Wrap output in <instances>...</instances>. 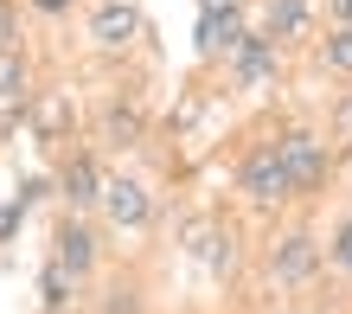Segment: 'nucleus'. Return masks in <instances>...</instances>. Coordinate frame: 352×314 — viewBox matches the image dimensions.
I'll return each instance as SVG.
<instances>
[{
	"label": "nucleus",
	"instance_id": "nucleus-1",
	"mask_svg": "<svg viewBox=\"0 0 352 314\" xmlns=\"http://www.w3.org/2000/svg\"><path fill=\"white\" fill-rule=\"evenodd\" d=\"M276 154H282V167H288V186H295V199L320 193L327 174H333V141L314 135V129H282V135H276Z\"/></svg>",
	"mask_w": 352,
	"mask_h": 314
},
{
	"label": "nucleus",
	"instance_id": "nucleus-2",
	"mask_svg": "<svg viewBox=\"0 0 352 314\" xmlns=\"http://www.w3.org/2000/svg\"><path fill=\"white\" fill-rule=\"evenodd\" d=\"M237 193L250 199L256 212H282V205L295 199V186H288V167H282V154H276V141L243 154V167H237Z\"/></svg>",
	"mask_w": 352,
	"mask_h": 314
},
{
	"label": "nucleus",
	"instance_id": "nucleus-3",
	"mask_svg": "<svg viewBox=\"0 0 352 314\" xmlns=\"http://www.w3.org/2000/svg\"><path fill=\"white\" fill-rule=\"evenodd\" d=\"M320 263H327V244L314 231H288L276 250H269V282L276 289H314Z\"/></svg>",
	"mask_w": 352,
	"mask_h": 314
},
{
	"label": "nucleus",
	"instance_id": "nucleus-4",
	"mask_svg": "<svg viewBox=\"0 0 352 314\" xmlns=\"http://www.w3.org/2000/svg\"><path fill=\"white\" fill-rule=\"evenodd\" d=\"M96 212L109 218L116 231H148V224H154V193H148L135 174H102Z\"/></svg>",
	"mask_w": 352,
	"mask_h": 314
},
{
	"label": "nucleus",
	"instance_id": "nucleus-5",
	"mask_svg": "<svg viewBox=\"0 0 352 314\" xmlns=\"http://www.w3.org/2000/svg\"><path fill=\"white\" fill-rule=\"evenodd\" d=\"M52 263L71 269V276H90V269L102 263V238H96V218L90 212H65L52 231Z\"/></svg>",
	"mask_w": 352,
	"mask_h": 314
},
{
	"label": "nucleus",
	"instance_id": "nucleus-6",
	"mask_svg": "<svg viewBox=\"0 0 352 314\" xmlns=\"http://www.w3.org/2000/svg\"><path fill=\"white\" fill-rule=\"evenodd\" d=\"M243 32H250V19H243V0H205L192 45H199V58H231V45H237Z\"/></svg>",
	"mask_w": 352,
	"mask_h": 314
},
{
	"label": "nucleus",
	"instance_id": "nucleus-7",
	"mask_svg": "<svg viewBox=\"0 0 352 314\" xmlns=\"http://www.w3.org/2000/svg\"><path fill=\"white\" fill-rule=\"evenodd\" d=\"M96 193H102L96 148H71L58 160V199H65V212H96Z\"/></svg>",
	"mask_w": 352,
	"mask_h": 314
},
{
	"label": "nucleus",
	"instance_id": "nucleus-8",
	"mask_svg": "<svg viewBox=\"0 0 352 314\" xmlns=\"http://www.w3.org/2000/svg\"><path fill=\"white\" fill-rule=\"evenodd\" d=\"M135 39H141V7H135V0H96V7H90V45L129 52Z\"/></svg>",
	"mask_w": 352,
	"mask_h": 314
},
{
	"label": "nucleus",
	"instance_id": "nucleus-9",
	"mask_svg": "<svg viewBox=\"0 0 352 314\" xmlns=\"http://www.w3.org/2000/svg\"><path fill=\"white\" fill-rule=\"evenodd\" d=\"M179 244H186V257H192L199 269H212V276H224V269L237 263V244H231V231H224L218 218H192L179 231Z\"/></svg>",
	"mask_w": 352,
	"mask_h": 314
},
{
	"label": "nucleus",
	"instance_id": "nucleus-10",
	"mask_svg": "<svg viewBox=\"0 0 352 314\" xmlns=\"http://www.w3.org/2000/svg\"><path fill=\"white\" fill-rule=\"evenodd\" d=\"M231 77L237 83H269V77H276V39L243 32L237 45H231Z\"/></svg>",
	"mask_w": 352,
	"mask_h": 314
},
{
	"label": "nucleus",
	"instance_id": "nucleus-11",
	"mask_svg": "<svg viewBox=\"0 0 352 314\" xmlns=\"http://www.w3.org/2000/svg\"><path fill=\"white\" fill-rule=\"evenodd\" d=\"M307 26H314V0H263V39L288 45V39H301Z\"/></svg>",
	"mask_w": 352,
	"mask_h": 314
},
{
	"label": "nucleus",
	"instance_id": "nucleus-12",
	"mask_svg": "<svg viewBox=\"0 0 352 314\" xmlns=\"http://www.w3.org/2000/svg\"><path fill=\"white\" fill-rule=\"evenodd\" d=\"M26 90H32L26 52H19V45H7V52H0V109H19V103H26Z\"/></svg>",
	"mask_w": 352,
	"mask_h": 314
},
{
	"label": "nucleus",
	"instance_id": "nucleus-13",
	"mask_svg": "<svg viewBox=\"0 0 352 314\" xmlns=\"http://www.w3.org/2000/svg\"><path fill=\"white\" fill-rule=\"evenodd\" d=\"M314 65H320L327 77H352V26H327V32H320Z\"/></svg>",
	"mask_w": 352,
	"mask_h": 314
},
{
	"label": "nucleus",
	"instance_id": "nucleus-14",
	"mask_svg": "<svg viewBox=\"0 0 352 314\" xmlns=\"http://www.w3.org/2000/svg\"><path fill=\"white\" fill-rule=\"evenodd\" d=\"M71 289H77V276H71V269L45 263V276H38V295H45V314H71Z\"/></svg>",
	"mask_w": 352,
	"mask_h": 314
},
{
	"label": "nucleus",
	"instance_id": "nucleus-15",
	"mask_svg": "<svg viewBox=\"0 0 352 314\" xmlns=\"http://www.w3.org/2000/svg\"><path fill=\"white\" fill-rule=\"evenodd\" d=\"M102 129H109L116 148H129V141L141 135V116H135V109H116V116H102Z\"/></svg>",
	"mask_w": 352,
	"mask_h": 314
},
{
	"label": "nucleus",
	"instance_id": "nucleus-16",
	"mask_svg": "<svg viewBox=\"0 0 352 314\" xmlns=\"http://www.w3.org/2000/svg\"><path fill=\"white\" fill-rule=\"evenodd\" d=\"M352 148V90L333 103V154H346Z\"/></svg>",
	"mask_w": 352,
	"mask_h": 314
},
{
	"label": "nucleus",
	"instance_id": "nucleus-17",
	"mask_svg": "<svg viewBox=\"0 0 352 314\" xmlns=\"http://www.w3.org/2000/svg\"><path fill=\"white\" fill-rule=\"evenodd\" d=\"M327 257H333L340 269H352V218H340V231L327 238Z\"/></svg>",
	"mask_w": 352,
	"mask_h": 314
},
{
	"label": "nucleus",
	"instance_id": "nucleus-18",
	"mask_svg": "<svg viewBox=\"0 0 352 314\" xmlns=\"http://www.w3.org/2000/svg\"><path fill=\"white\" fill-rule=\"evenodd\" d=\"M7 45H19V7L0 0V52H7Z\"/></svg>",
	"mask_w": 352,
	"mask_h": 314
},
{
	"label": "nucleus",
	"instance_id": "nucleus-19",
	"mask_svg": "<svg viewBox=\"0 0 352 314\" xmlns=\"http://www.w3.org/2000/svg\"><path fill=\"white\" fill-rule=\"evenodd\" d=\"M327 7V19H333V26H352V0H320Z\"/></svg>",
	"mask_w": 352,
	"mask_h": 314
},
{
	"label": "nucleus",
	"instance_id": "nucleus-20",
	"mask_svg": "<svg viewBox=\"0 0 352 314\" xmlns=\"http://www.w3.org/2000/svg\"><path fill=\"white\" fill-rule=\"evenodd\" d=\"M32 7H38V13H52V19H58V13H71V7H77V0H32Z\"/></svg>",
	"mask_w": 352,
	"mask_h": 314
},
{
	"label": "nucleus",
	"instance_id": "nucleus-21",
	"mask_svg": "<svg viewBox=\"0 0 352 314\" xmlns=\"http://www.w3.org/2000/svg\"><path fill=\"white\" fill-rule=\"evenodd\" d=\"M19 231V205H7V212H0V238H13Z\"/></svg>",
	"mask_w": 352,
	"mask_h": 314
}]
</instances>
